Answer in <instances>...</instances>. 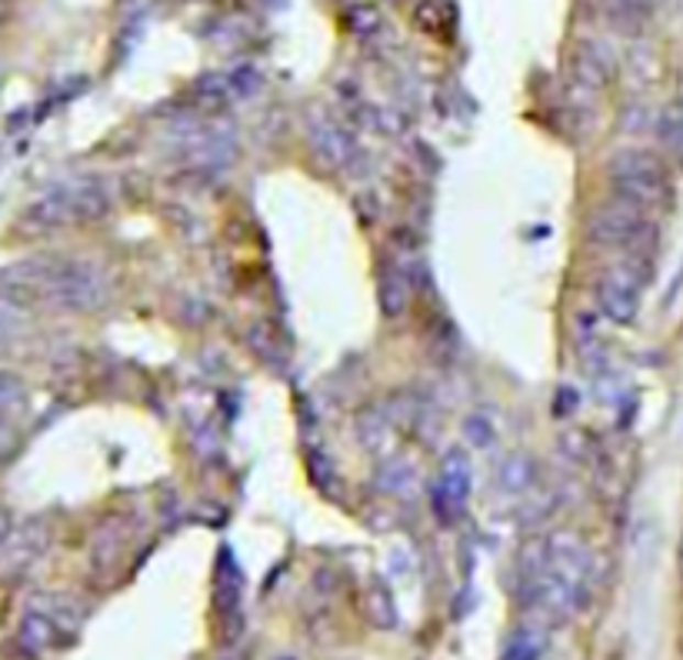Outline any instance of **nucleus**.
<instances>
[{
	"label": "nucleus",
	"instance_id": "12",
	"mask_svg": "<svg viewBox=\"0 0 683 660\" xmlns=\"http://www.w3.org/2000/svg\"><path fill=\"white\" fill-rule=\"evenodd\" d=\"M21 338H24L21 310H18V307H8V304H0V354L11 351Z\"/></svg>",
	"mask_w": 683,
	"mask_h": 660
},
{
	"label": "nucleus",
	"instance_id": "11",
	"mask_svg": "<svg viewBox=\"0 0 683 660\" xmlns=\"http://www.w3.org/2000/svg\"><path fill=\"white\" fill-rule=\"evenodd\" d=\"M660 144L676 164H683V107H670L660 118Z\"/></svg>",
	"mask_w": 683,
	"mask_h": 660
},
{
	"label": "nucleus",
	"instance_id": "16",
	"mask_svg": "<svg viewBox=\"0 0 683 660\" xmlns=\"http://www.w3.org/2000/svg\"><path fill=\"white\" fill-rule=\"evenodd\" d=\"M680 574H683V540H680Z\"/></svg>",
	"mask_w": 683,
	"mask_h": 660
},
{
	"label": "nucleus",
	"instance_id": "1",
	"mask_svg": "<svg viewBox=\"0 0 683 660\" xmlns=\"http://www.w3.org/2000/svg\"><path fill=\"white\" fill-rule=\"evenodd\" d=\"M107 274L77 257L37 254L0 267V304L18 310H97L107 300Z\"/></svg>",
	"mask_w": 683,
	"mask_h": 660
},
{
	"label": "nucleus",
	"instance_id": "2",
	"mask_svg": "<svg viewBox=\"0 0 683 660\" xmlns=\"http://www.w3.org/2000/svg\"><path fill=\"white\" fill-rule=\"evenodd\" d=\"M597 578L594 550L574 530H553L540 547L527 574V594L533 610L547 620H571L591 601Z\"/></svg>",
	"mask_w": 683,
	"mask_h": 660
},
{
	"label": "nucleus",
	"instance_id": "14",
	"mask_svg": "<svg viewBox=\"0 0 683 660\" xmlns=\"http://www.w3.org/2000/svg\"><path fill=\"white\" fill-rule=\"evenodd\" d=\"M8 530H11V520H8V514H0V543H4Z\"/></svg>",
	"mask_w": 683,
	"mask_h": 660
},
{
	"label": "nucleus",
	"instance_id": "15",
	"mask_svg": "<svg viewBox=\"0 0 683 660\" xmlns=\"http://www.w3.org/2000/svg\"><path fill=\"white\" fill-rule=\"evenodd\" d=\"M4 18H8V0H0V28H4Z\"/></svg>",
	"mask_w": 683,
	"mask_h": 660
},
{
	"label": "nucleus",
	"instance_id": "10",
	"mask_svg": "<svg viewBox=\"0 0 683 660\" xmlns=\"http://www.w3.org/2000/svg\"><path fill=\"white\" fill-rule=\"evenodd\" d=\"M547 653V634L537 627H524L510 637L504 660H540Z\"/></svg>",
	"mask_w": 683,
	"mask_h": 660
},
{
	"label": "nucleus",
	"instance_id": "4",
	"mask_svg": "<svg viewBox=\"0 0 683 660\" xmlns=\"http://www.w3.org/2000/svg\"><path fill=\"white\" fill-rule=\"evenodd\" d=\"M610 184L617 200H627L647 213L663 210L673 200L667 161L643 147H627L610 161Z\"/></svg>",
	"mask_w": 683,
	"mask_h": 660
},
{
	"label": "nucleus",
	"instance_id": "6",
	"mask_svg": "<svg viewBox=\"0 0 683 660\" xmlns=\"http://www.w3.org/2000/svg\"><path fill=\"white\" fill-rule=\"evenodd\" d=\"M647 280H650V261L647 257L620 254L617 261H610L594 280V304H597L601 317L610 320V323H620V327L634 323L637 314H640Z\"/></svg>",
	"mask_w": 683,
	"mask_h": 660
},
{
	"label": "nucleus",
	"instance_id": "3",
	"mask_svg": "<svg viewBox=\"0 0 683 660\" xmlns=\"http://www.w3.org/2000/svg\"><path fill=\"white\" fill-rule=\"evenodd\" d=\"M110 210V190L100 180L80 177V180H64L37 194L24 213H21V231L24 234H51V231H67V228H84L93 224Z\"/></svg>",
	"mask_w": 683,
	"mask_h": 660
},
{
	"label": "nucleus",
	"instance_id": "5",
	"mask_svg": "<svg viewBox=\"0 0 683 660\" xmlns=\"http://www.w3.org/2000/svg\"><path fill=\"white\" fill-rule=\"evenodd\" d=\"M591 244L614 251V254H627V257H647L657 244V224L653 217L627 200L607 204L591 217L587 228Z\"/></svg>",
	"mask_w": 683,
	"mask_h": 660
},
{
	"label": "nucleus",
	"instance_id": "8",
	"mask_svg": "<svg viewBox=\"0 0 683 660\" xmlns=\"http://www.w3.org/2000/svg\"><path fill=\"white\" fill-rule=\"evenodd\" d=\"M60 640V624L57 617L44 614V610H27L24 620H21V644L34 653L54 647Z\"/></svg>",
	"mask_w": 683,
	"mask_h": 660
},
{
	"label": "nucleus",
	"instance_id": "9",
	"mask_svg": "<svg viewBox=\"0 0 683 660\" xmlns=\"http://www.w3.org/2000/svg\"><path fill=\"white\" fill-rule=\"evenodd\" d=\"M213 601L220 614H231L241 607V571L231 561V554H223L217 564V587H213Z\"/></svg>",
	"mask_w": 683,
	"mask_h": 660
},
{
	"label": "nucleus",
	"instance_id": "13",
	"mask_svg": "<svg viewBox=\"0 0 683 660\" xmlns=\"http://www.w3.org/2000/svg\"><path fill=\"white\" fill-rule=\"evenodd\" d=\"M24 400V384L21 377L0 371V417H11L18 410V404Z\"/></svg>",
	"mask_w": 683,
	"mask_h": 660
},
{
	"label": "nucleus",
	"instance_id": "7",
	"mask_svg": "<svg viewBox=\"0 0 683 660\" xmlns=\"http://www.w3.org/2000/svg\"><path fill=\"white\" fill-rule=\"evenodd\" d=\"M471 461L464 451H450L440 464V474H437V487H433V504L437 510L453 520L467 510V501H471Z\"/></svg>",
	"mask_w": 683,
	"mask_h": 660
}]
</instances>
